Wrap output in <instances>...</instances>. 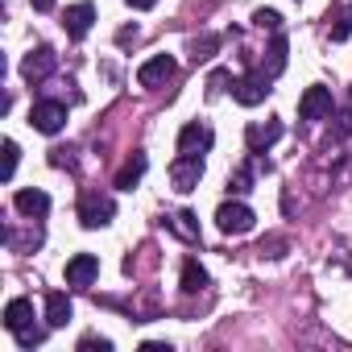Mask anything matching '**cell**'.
Here are the masks:
<instances>
[{
  "label": "cell",
  "instance_id": "11",
  "mask_svg": "<svg viewBox=\"0 0 352 352\" xmlns=\"http://www.w3.org/2000/svg\"><path fill=\"white\" fill-rule=\"evenodd\" d=\"M282 137V120H253L249 129H245V145H249V153H265L274 141Z\"/></svg>",
  "mask_w": 352,
  "mask_h": 352
},
{
  "label": "cell",
  "instance_id": "23",
  "mask_svg": "<svg viewBox=\"0 0 352 352\" xmlns=\"http://www.w3.org/2000/svg\"><path fill=\"white\" fill-rule=\"evenodd\" d=\"M348 34H352V5H348V9L340 13V21L331 25V42H344Z\"/></svg>",
  "mask_w": 352,
  "mask_h": 352
},
{
  "label": "cell",
  "instance_id": "15",
  "mask_svg": "<svg viewBox=\"0 0 352 352\" xmlns=\"http://www.w3.org/2000/svg\"><path fill=\"white\" fill-rule=\"evenodd\" d=\"M5 327L17 336V331H25V327H34V302L30 298H9V307H5Z\"/></svg>",
  "mask_w": 352,
  "mask_h": 352
},
{
  "label": "cell",
  "instance_id": "17",
  "mask_svg": "<svg viewBox=\"0 0 352 352\" xmlns=\"http://www.w3.org/2000/svg\"><path fill=\"white\" fill-rule=\"evenodd\" d=\"M170 232L183 236L187 245H195V241H199V220H195V212H174V216H170Z\"/></svg>",
  "mask_w": 352,
  "mask_h": 352
},
{
  "label": "cell",
  "instance_id": "14",
  "mask_svg": "<svg viewBox=\"0 0 352 352\" xmlns=\"http://www.w3.org/2000/svg\"><path fill=\"white\" fill-rule=\"evenodd\" d=\"M71 315H75V302L63 290H50L46 294V327H67Z\"/></svg>",
  "mask_w": 352,
  "mask_h": 352
},
{
  "label": "cell",
  "instance_id": "8",
  "mask_svg": "<svg viewBox=\"0 0 352 352\" xmlns=\"http://www.w3.org/2000/svg\"><path fill=\"white\" fill-rule=\"evenodd\" d=\"M212 141H216L212 124H204V120H187L183 133H179V153H208Z\"/></svg>",
  "mask_w": 352,
  "mask_h": 352
},
{
  "label": "cell",
  "instance_id": "16",
  "mask_svg": "<svg viewBox=\"0 0 352 352\" xmlns=\"http://www.w3.org/2000/svg\"><path fill=\"white\" fill-rule=\"evenodd\" d=\"M270 58L261 63V75H270V79H278L282 71H286V38L282 34H274V42H270V50H265Z\"/></svg>",
  "mask_w": 352,
  "mask_h": 352
},
{
  "label": "cell",
  "instance_id": "21",
  "mask_svg": "<svg viewBox=\"0 0 352 352\" xmlns=\"http://www.w3.org/2000/svg\"><path fill=\"white\" fill-rule=\"evenodd\" d=\"M216 50H220V34H204V38H195V46H191V58H195V63H208Z\"/></svg>",
  "mask_w": 352,
  "mask_h": 352
},
{
  "label": "cell",
  "instance_id": "27",
  "mask_svg": "<svg viewBox=\"0 0 352 352\" xmlns=\"http://www.w3.org/2000/svg\"><path fill=\"white\" fill-rule=\"evenodd\" d=\"M42 340H46L42 327H25V331H17V344H21V348H34V344H42Z\"/></svg>",
  "mask_w": 352,
  "mask_h": 352
},
{
  "label": "cell",
  "instance_id": "5",
  "mask_svg": "<svg viewBox=\"0 0 352 352\" xmlns=\"http://www.w3.org/2000/svg\"><path fill=\"white\" fill-rule=\"evenodd\" d=\"M30 124H34L38 133H46V137L63 133V124H67V104H58V100H38V104L30 108Z\"/></svg>",
  "mask_w": 352,
  "mask_h": 352
},
{
  "label": "cell",
  "instance_id": "13",
  "mask_svg": "<svg viewBox=\"0 0 352 352\" xmlns=\"http://www.w3.org/2000/svg\"><path fill=\"white\" fill-rule=\"evenodd\" d=\"M13 208H17L21 216L38 220V216H46V212H50V195H46V191H38V187H34V191L25 187V191H17V195H13Z\"/></svg>",
  "mask_w": 352,
  "mask_h": 352
},
{
  "label": "cell",
  "instance_id": "7",
  "mask_svg": "<svg viewBox=\"0 0 352 352\" xmlns=\"http://www.w3.org/2000/svg\"><path fill=\"white\" fill-rule=\"evenodd\" d=\"M331 112V91L323 83H311L298 100V120H323Z\"/></svg>",
  "mask_w": 352,
  "mask_h": 352
},
{
  "label": "cell",
  "instance_id": "6",
  "mask_svg": "<svg viewBox=\"0 0 352 352\" xmlns=\"http://www.w3.org/2000/svg\"><path fill=\"white\" fill-rule=\"evenodd\" d=\"M96 278H100V257H96V253H75V257L67 261V286L87 290Z\"/></svg>",
  "mask_w": 352,
  "mask_h": 352
},
{
  "label": "cell",
  "instance_id": "29",
  "mask_svg": "<svg viewBox=\"0 0 352 352\" xmlns=\"http://www.w3.org/2000/svg\"><path fill=\"white\" fill-rule=\"evenodd\" d=\"M157 0H129V9H137V13H145V9H153Z\"/></svg>",
  "mask_w": 352,
  "mask_h": 352
},
{
  "label": "cell",
  "instance_id": "30",
  "mask_svg": "<svg viewBox=\"0 0 352 352\" xmlns=\"http://www.w3.org/2000/svg\"><path fill=\"white\" fill-rule=\"evenodd\" d=\"M34 9H38V13H50V9H54V0H34Z\"/></svg>",
  "mask_w": 352,
  "mask_h": 352
},
{
  "label": "cell",
  "instance_id": "4",
  "mask_svg": "<svg viewBox=\"0 0 352 352\" xmlns=\"http://www.w3.org/2000/svg\"><path fill=\"white\" fill-rule=\"evenodd\" d=\"M270 83H274V79H270V75H261V71L241 75V79L232 83V100H236V104H245V108H257V104H265V96L274 91Z\"/></svg>",
  "mask_w": 352,
  "mask_h": 352
},
{
  "label": "cell",
  "instance_id": "26",
  "mask_svg": "<svg viewBox=\"0 0 352 352\" xmlns=\"http://www.w3.org/2000/svg\"><path fill=\"white\" fill-rule=\"evenodd\" d=\"M71 153H75V149H63V145H54V149H50V166H58V170L67 166V170H71V166H75V157H71Z\"/></svg>",
  "mask_w": 352,
  "mask_h": 352
},
{
  "label": "cell",
  "instance_id": "1",
  "mask_svg": "<svg viewBox=\"0 0 352 352\" xmlns=\"http://www.w3.org/2000/svg\"><path fill=\"white\" fill-rule=\"evenodd\" d=\"M204 179V153H179L170 162V183L179 195H191Z\"/></svg>",
  "mask_w": 352,
  "mask_h": 352
},
{
  "label": "cell",
  "instance_id": "2",
  "mask_svg": "<svg viewBox=\"0 0 352 352\" xmlns=\"http://www.w3.org/2000/svg\"><path fill=\"white\" fill-rule=\"evenodd\" d=\"M112 216H116L112 195L83 191V199H79V224H83V228H108V224H112Z\"/></svg>",
  "mask_w": 352,
  "mask_h": 352
},
{
  "label": "cell",
  "instance_id": "19",
  "mask_svg": "<svg viewBox=\"0 0 352 352\" xmlns=\"http://www.w3.org/2000/svg\"><path fill=\"white\" fill-rule=\"evenodd\" d=\"M141 174H145V153H137V157L116 174V187H120V191H133V187L141 183Z\"/></svg>",
  "mask_w": 352,
  "mask_h": 352
},
{
  "label": "cell",
  "instance_id": "3",
  "mask_svg": "<svg viewBox=\"0 0 352 352\" xmlns=\"http://www.w3.org/2000/svg\"><path fill=\"white\" fill-rule=\"evenodd\" d=\"M253 208L249 204H241V199H228V204H220V212H216V224H220V232H228V236H245L249 228H253Z\"/></svg>",
  "mask_w": 352,
  "mask_h": 352
},
{
  "label": "cell",
  "instance_id": "24",
  "mask_svg": "<svg viewBox=\"0 0 352 352\" xmlns=\"http://www.w3.org/2000/svg\"><path fill=\"white\" fill-rule=\"evenodd\" d=\"M17 157H21V149H17V141H5V183L13 179V170H17Z\"/></svg>",
  "mask_w": 352,
  "mask_h": 352
},
{
  "label": "cell",
  "instance_id": "20",
  "mask_svg": "<svg viewBox=\"0 0 352 352\" xmlns=\"http://www.w3.org/2000/svg\"><path fill=\"white\" fill-rule=\"evenodd\" d=\"M228 191H232V195L253 191V162H245V166H236V170L228 174Z\"/></svg>",
  "mask_w": 352,
  "mask_h": 352
},
{
  "label": "cell",
  "instance_id": "22",
  "mask_svg": "<svg viewBox=\"0 0 352 352\" xmlns=\"http://www.w3.org/2000/svg\"><path fill=\"white\" fill-rule=\"evenodd\" d=\"M253 25H257V30H270V34H278V30H282V17H278L274 9H257V13H253Z\"/></svg>",
  "mask_w": 352,
  "mask_h": 352
},
{
  "label": "cell",
  "instance_id": "28",
  "mask_svg": "<svg viewBox=\"0 0 352 352\" xmlns=\"http://www.w3.org/2000/svg\"><path fill=\"white\" fill-rule=\"evenodd\" d=\"M141 352H170V344H157V340H145Z\"/></svg>",
  "mask_w": 352,
  "mask_h": 352
},
{
  "label": "cell",
  "instance_id": "25",
  "mask_svg": "<svg viewBox=\"0 0 352 352\" xmlns=\"http://www.w3.org/2000/svg\"><path fill=\"white\" fill-rule=\"evenodd\" d=\"M96 348L100 352H112V340H104V336H83L79 340V352H96Z\"/></svg>",
  "mask_w": 352,
  "mask_h": 352
},
{
  "label": "cell",
  "instance_id": "18",
  "mask_svg": "<svg viewBox=\"0 0 352 352\" xmlns=\"http://www.w3.org/2000/svg\"><path fill=\"white\" fill-rule=\"evenodd\" d=\"M204 286H208V270H204L195 257H187V261H183V290H187V294H199Z\"/></svg>",
  "mask_w": 352,
  "mask_h": 352
},
{
  "label": "cell",
  "instance_id": "12",
  "mask_svg": "<svg viewBox=\"0 0 352 352\" xmlns=\"http://www.w3.org/2000/svg\"><path fill=\"white\" fill-rule=\"evenodd\" d=\"M91 21H96V5H87V0H79V5H71V9L63 13V30H67V38H87Z\"/></svg>",
  "mask_w": 352,
  "mask_h": 352
},
{
  "label": "cell",
  "instance_id": "9",
  "mask_svg": "<svg viewBox=\"0 0 352 352\" xmlns=\"http://www.w3.org/2000/svg\"><path fill=\"white\" fill-rule=\"evenodd\" d=\"M174 71H179V63H174L170 54H153L149 63H141L137 83H141V87H162L166 79H174Z\"/></svg>",
  "mask_w": 352,
  "mask_h": 352
},
{
  "label": "cell",
  "instance_id": "10",
  "mask_svg": "<svg viewBox=\"0 0 352 352\" xmlns=\"http://www.w3.org/2000/svg\"><path fill=\"white\" fill-rule=\"evenodd\" d=\"M54 63H58V54H54L50 46H38V50H30V54H25V63H21V75H25L30 83H42V79H50Z\"/></svg>",
  "mask_w": 352,
  "mask_h": 352
}]
</instances>
